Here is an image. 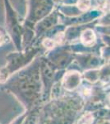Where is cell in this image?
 Returning <instances> with one entry per match:
<instances>
[{
	"instance_id": "1",
	"label": "cell",
	"mask_w": 110,
	"mask_h": 124,
	"mask_svg": "<svg viewBox=\"0 0 110 124\" xmlns=\"http://www.w3.org/2000/svg\"><path fill=\"white\" fill-rule=\"evenodd\" d=\"M95 35H94V32L91 31H90V33H87V31H85L83 34L82 37V41L84 42L85 45H91V44L94 43L95 41Z\"/></svg>"
},
{
	"instance_id": "2",
	"label": "cell",
	"mask_w": 110,
	"mask_h": 124,
	"mask_svg": "<svg viewBox=\"0 0 110 124\" xmlns=\"http://www.w3.org/2000/svg\"><path fill=\"white\" fill-rule=\"evenodd\" d=\"M93 122V116L91 113H86L81 117V124H91Z\"/></svg>"
},
{
	"instance_id": "3",
	"label": "cell",
	"mask_w": 110,
	"mask_h": 124,
	"mask_svg": "<svg viewBox=\"0 0 110 124\" xmlns=\"http://www.w3.org/2000/svg\"><path fill=\"white\" fill-rule=\"evenodd\" d=\"M90 0H79L78 2V8L81 10H86L89 8Z\"/></svg>"
},
{
	"instance_id": "4",
	"label": "cell",
	"mask_w": 110,
	"mask_h": 124,
	"mask_svg": "<svg viewBox=\"0 0 110 124\" xmlns=\"http://www.w3.org/2000/svg\"><path fill=\"white\" fill-rule=\"evenodd\" d=\"M3 42H4V37H3V34L0 32V46H1Z\"/></svg>"
},
{
	"instance_id": "5",
	"label": "cell",
	"mask_w": 110,
	"mask_h": 124,
	"mask_svg": "<svg viewBox=\"0 0 110 124\" xmlns=\"http://www.w3.org/2000/svg\"><path fill=\"white\" fill-rule=\"evenodd\" d=\"M108 99H109V103H110V94L109 95V98H108Z\"/></svg>"
}]
</instances>
